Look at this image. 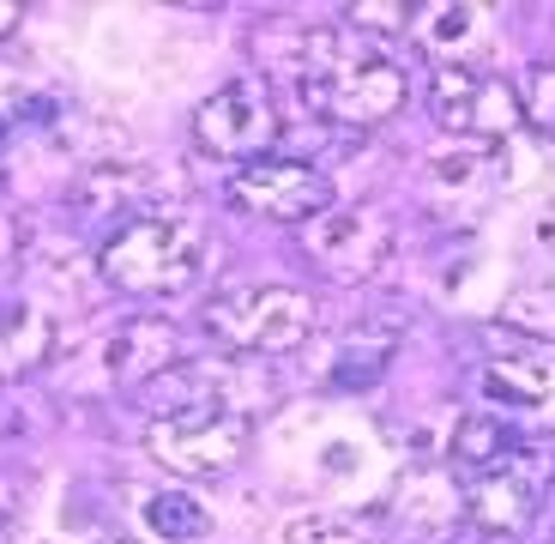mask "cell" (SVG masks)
<instances>
[{
  "label": "cell",
  "mask_w": 555,
  "mask_h": 544,
  "mask_svg": "<svg viewBox=\"0 0 555 544\" xmlns=\"http://www.w3.org/2000/svg\"><path fill=\"white\" fill-rule=\"evenodd\" d=\"M392 345L399 339L392 333H345L333 345V363H326V388L338 393H357V388H375L380 376H387V363H392Z\"/></svg>",
  "instance_id": "16"
},
{
  "label": "cell",
  "mask_w": 555,
  "mask_h": 544,
  "mask_svg": "<svg viewBox=\"0 0 555 544\" xmlns=\"http://www.w3.org/2000/svg\"><path fill=\"white\" fill-rule=\"evenodd\" d=\"M429 115L459 146H495L519 127V91L495 67L453 61V67H429Z\"/></svg>",
  "instance_id": "9"
},
{
  "label": "cell",
  "mask_w": 555,
  "mask_h": 544,
  "mask_svg": "<svg viewBox=\"0 0 555 544\" xmlns=\"http://www.w3.org/2000/svg\"><path fill=\"white\" fill-rule=\"evenodd\" d=\"M7 146H13V115H0V176H7Z\"/></svg>",
  "instance_id": "23"
},
{
  "label": "cell",
  "mask_w": 555,
  "mask_h": 544,
  "mask_svg": "<svg viewBox=\"0 0 555 544\" xmlns=\"http://www.w3.org/2000/svg\"><path fill=\"white\" fill-rule=\"evenodd\" d=\"M13 430H18V418H13V405L0 400V442H7V435H13Z\"/></svg>",
  "instance_id": "24"
},
{
  "label": "cell",
  "mask_w": 555,
  "mask_h": 544,
  "mask_svg": "<svg viewBox=\"0 0 555 544\" xmlns=\"http://www.w3.org/2000/svg\"><path fill=\"white\" fill-rule=\"evenodd\" d=\"M98 544H133V539H98Z\"/></svg>",
  "instance_id": "25"
},
{
  "label": "cell",
  "mask_w": 555,
  "mask_h": 544,
  "mask_svg": "<svg viewBox=\"0 0 555 544\" xmlns=\"http://www.w3.org/2000/svg\"><path fill=\"white\" fill-rule=\"evenodd\" d=\"M465 400L477 418H495L501 430L526 442H555V345L550 339H507V345L472 357Z\"/></svg>",
  "instance_id": "4"
},
{
  "label": "cell",
  "mask_w": 555,
  "mask_h": 544,
  "mask_svg": "<svg viewBox=\"0 0 555 544\" xmlns=\"http://www.w3.org/2000/svg\"><path fill=\"white\" fill-rule=\"evenodd\" d=\"M55 315L30 296H13L0 291V388L7 381H25L37 376L42 363L55 357Z\"/></svg>",
  "instance_id": "13"
},
{
  "label": "cell",
  "mask_w": 555,
  "mask_h": 544,
  "mask_svg": "<svg viewBox=\"0 0 555 544\" xmlns=\"http://www.w3.org/2000/svg\"><path fill=\"white\" fill-rule=\"evenodd\" d=\"M489 194H495L489 146H459L453 140L447 152L423 157V200H429V212L465 224V218H477V212L489 206Z\"/></svg>",
  "instance_id": "12"
},
{
  "label": "cell",
  "mask_w": 555,
  "mask_h": 544,
  "mask_svg": "<svg viewBox=\"0 0 555 544\" xmlns=\"http://www.w3.org/2000/svg\"><path fill=\"white\" fill-rule=\"evenodd\" d=\"M302 237V254L326 273L333 284H369L392 266V249H399V230L380 206H326L308 224H296Z\"/></svg>",
  "instance_id": "8"
},
{
  "label": "cell",
  "mask_w": 555,
  "mask_h": 544,
  "mask_svg": "<svg viewBox=\"0 0 555 544\" xmlns=\"http://www.w3.org/2000/svg\"><path fill=\"white\" fill-rule=\"evenodd\" d=\"M514 91H519V122H531L538 134H555V61L526 67V79Z\"/></svg>",
  "instance_id": "19"
},
{
  "label": "cell",
  "mask_w": 555,
  "mask_h": 544,
  "mask_svg": "<svg viewBox=\"0 0 555 544\" xmlns=\"http://www.w3.org/2000/svg\"><path fill=\"white\" fill-rule=\"evenodd\" d=\"M230 206L248 212V218H266V224H308L314 212L333 206V181L320 176L308 157H291V152H266L254 164H236L230 181H223Z\"/></svg>",
  "instance_id": "10"
},
{
  "label": "cell",
  "mask_w": 555,
  "mask_h": 544,
  "mask_svg": "<svg viewBox=\"0 0 555 544\" xmlns=\"http://www.w3.org/2000/svg\"><path fill=\"white\" fill-rule=\"evenodd\" d=\"M18 527V484L13 478H0V539Z\"/></svg>",
  "instance_id": "21"
},
{
  "label": "cell",
  "mask_w": 555,
  "mask_h": 544,
  "mask_svg": "<svg viewBox=\"0 0 555 544\" xmlns=\"http://www.w3.org/2000/svg\"><path fill=\"white\" fill-rule=\"evenodd\" d=\"M18 261H25V237H18V224L0 212V291H7V279L18 273Z\"/></svg>",
  "instance_id": "20"
},
{
  "label": "cell",
  "mask_w": 555,
  "mask_h": 544,
  "mask_svg": "<svg viewBox=\"0 0 555 544\" xmlns=\"http://www.w3.org/2000/svg\"><path fill=\"white\" fill-rule=\"evenodd\" d=\"M145 400V454L176 478H223L248 454L254 418L248 405L230 400L223 381L199 363H176L152 388H139Z\"/></svg>",
  "instance_id": "1"
},
{
  "label": "cell",
  "mask_w": 555,
  "mask_h": 544,
  "mask_svg": "<svg viewBox=\"0 0 555 544\" xmlns=\"http://www.w3.org/2000/svg\"><path fill=\"white\" fill-rule=\"evenodd\" d=\"M206 273V230L188 212H139L98 242V279L121 296H181Z\"/></svg>",
  "instance_id": "3"
},
{
  "label": "cell",
  "mask_w": 555,
  "mask_h": 544,
  "mask_svg": "<svg viewBox=\"0 0 555 544\" xmlns=\"http://www.w3.org/2000/svg\"><path fill=\"white\" fill-rule=\"evenodd\" d=\"M18 18H25V7H18V0H0V42L18 30Z\"/></svg>",
  "instance_id": "22"
},
{
  "label": "cell",
  "mask_w": 555,
  "mask_h": 544,
  "mask_svg": "<svg viewBox=\"0 0 555 544\" xmlns=\"http://www.w3.org/2000/svg\"><path fill=\"white\" fill-rule=\"evenodd\" d=\"M284 544H387L380 539L375 520L362 515H333V508H320V515H302L284 527Z\"/></svg>",
  "instance_id": "18"
},
{
  "label": "cell",
  "mask_w": 555,
  "mask_h": 544,
  "mask_svg": "<svg viewBox=\"0 0 555 544\" xmlns=\"http://www.w3.org/2000/svg\"><path fill=\"white\" fill-rule=\"evenodd\" d=\"M73 212H79V218H103L109 230H121L127 218L152 212V206H145V176H139L133 164H98V169H85L79 188H73Z\"/></svg>",
  "instance_id": "14"
},
{
  "label": "cell",
  "mask_w": 555,
  "mask_h": 544,
  "mask_svg": "<svg viewBox=\"0 0 555 544\" xmlns=\"http://www.w3.org/2000/svg\"><path fill=\"white\" fill-rule=\"evenodd\" d=\"M550 484H555V447L526 442V435L507 442L495 460L472 466V472H453L459 515L472 520L477 532H495V539H519V532L538 527Z\"/></svg>",
  "instance_id": "5"
},
{
  "label": "cell",
  "mask_w": 555,
  "mask_h": 544,
  "mask_svg": "<svg viewBox=\"0 0 555 544\" xmlns=\"http://www.w3.org/2000/svg\"><path fill=\"white\" fill-rule=\"evenodd\" d=\"M411 37L435 55V67H453V61H472L477 42H483V13L477 7H411Z\"/></svg>",
  "instance_id": "15"
},
{
  "label": "cell",
  "mask_w": 555,
  "mask_h": 544,
  "mask_svg": "<svg viewBox=\"0 0 555 544\" xmlns=\"http://www.w3.org/2000/svg\"><path fill=\"white\" fill-rule=\"evenodd\" d=\"M199 327L236 357H291L314 339L320 303L302 284H236L211 296Z\"/></svg>",
  "instance_id": "6"
},
{
  "label": "cell",
  "mask_w": 555,
  "mask_h": 544,
  "mask_svg": "<svg viewBox=\"0 0 555 544\" xmlns=\"http://www.w3.org/2000/svg\"><path fill=\"white\" fill-rule=\"evenodd\" d=\"M139 515H145V527H152L164 544H199L211 532V515L188 496V490H152Z\"/></svg>",
  "instance_id": "17"
},
{
  "label": "cell",
  "mask_w": 555,
  "mask_h": 544,
  "mask_svg": "<svg viewBox=\"0 0 555 544\" xmlns=\"http://www.w3.org/2000/svg\"><path fill=\"white\" fill-rule=\"evenodd\" d=\"M176 363H188V339H181L176 321H164V315H133V321H121L109 339L98 345V381L103 388H152L157 376H169Z\"/></svg>",
  "instance_id": "11"
},
{
  "label": "cell",
  "mask_w": 555,
  "mask_h": 544,
  "mask_svg": "<svg viewBox=\"0 0 555 544\" xmlns=\"http://www.w3.org/2000/svg\"><path fill=\"white\" fill-rule=\"evenodd\" d=\"M291 85L308 103V115L333 127H387L392 115L411 103V79L404 67L380 49V42L357 37V30H302L291 61Z\"/></svg>",
  "instance_id": "2"
},
{
  "label": "cell",
  "mask_w": 555,
  "mask_h": 544,
  "mask_svg": "<svg viewBox=\"0 0 555 544\" xmlns=\"http://www.w3.org/2000/svg\"><path fill=\"white\" fill-rule=\"evenodd\" d=\"M194 146L206 157L223 164H254V157L278 152L284 140V103H278V85L260 73H236L230 85H218L206 103L194 110Z\"/></svg>",
  "instance_id": "7"
}]
</instances>
